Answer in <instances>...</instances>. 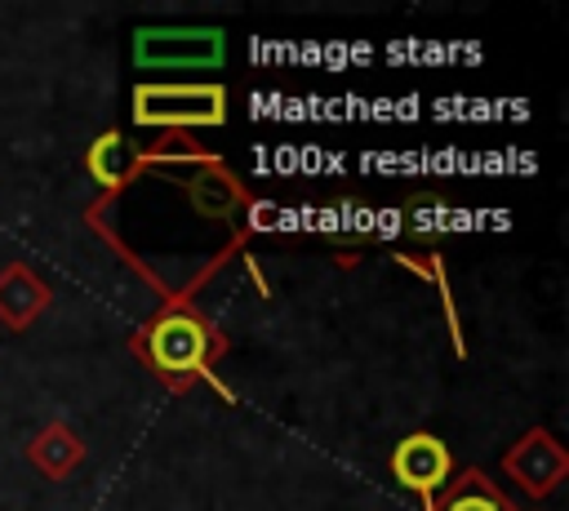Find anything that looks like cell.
<instances>
[{
	"instance_id": "obj_1",
	"label": "cell",
	"mask_w": 569,
	"mask_h": 511,
	"mask_svg": "<svg viewBox=\"0 0 569 511\" xmlns=\"http://www.w3.org/2000/svg\"><path fill=\"white\" fill-rule=\"evenodd\" d=\"M133 120L160 129L187 124H222L227 93L218 84H138L133 89Z\"/></svg>"
},
{
	"instance_id": "obj_2",
	"label": "cell",
	"mask_w": 569,
	"mask_h": 511,
	"mask_svg": "<svg viewBox=\"0 0 569 511\" xmlns=\"http://www.w3.org/2000/svg\"><path fill=\"white\" fill-rule=\"evenodd\" d=\"M133 58L147 67H213L222 62L218 27H147L133 36Z\"/></svg>"
},
{
	"instance_id": "obj_3",
	"label": "cell",
	"mask_w": 569,
	"mask_h": 511,
	"mask_svg": "<svg viewBox=\"0 0 569 511\" xmlns=\"http://www.w3.org/2000/svg\"><path fill=\"white\" fill-rule=\"evenodd\" d=\"M147 355L160 373H169L173 382L191 378V373H209L204 369V355H209V333L196 315H160L151 329H147Z\"/></svg>"
},
{
	"instance_id": "obj_4",
	"label": "cell",
	"mask_w": 569,
	"mask_h": 511,
	"mask_svg": "<svg viewBox=\"0 0 569 511\" xmlns=\"http://www.w3.org/2000/svg\"><path fill=\"white\" fill-rule=\"evenodd\" d=\"M449 449L436 440V435H405L400 444H396V453H391V475L405 484V489H413V493H422L427 498V507H431V493L449 480Z\"/></svg>"
},
{
	"instance_id": "obj_5",
	"label": "cell",
	"mask_w": 569,
	"mask_h": 511,
	"mask_svg": "<svg viewBox=\"0 0 569 511\" xmlns=\"http://www.w3.org/2000/svg\"><path fill=\"white\" fill-rule=\"evenodd\" d=\"M507 471H511L525 489H547V484L560 480V471H565V453L551 444V435L533 431V435H525V440L507 453Z\"/></svg>"
},
{
	"instance_id": "obj_6",
	"label": "cell",
	"mask_w": 569,
	"mask_h": 511,
	"mask_svg": "<svg viewBox=\"0 0 569 511\" xmlns=\"http://www.w3.org/2000/svg\"><path fill=\"white\" fill-rule=\"evenodd\" d=\"M44 302H49V289H44L27 267L13 262V267L0 275V315H4L13 329H22Z\"/></svg>"
},
{
	"instance_id": "obj_7",
	"label": "cell",
	"mask_w": 569,
	"mask_h": 511,
	"mask_svg": "<svg viewBox=\"0 0 569 511\" xmlns=\"http://www.w3.org/2000/svg\"><path fill=\"white\" fill-rule=\"evenodd\" d=\"M27 453H31V462H36L44 475H67V471H76V467H80L84 444H80L67 427H58V422H53L44 435H36V440H31V449H27Z\"/></svg>"
},
{
	"instance_id": "obj_8",
	"label": "cell",
	"mask_w": 569,
	"mask_h": 511,
	"mask_svg": "<svg viewBox=\"0 0 569 511\" xmlns=\"http://www.w3.org/2000/svg\"><path fill=\"white\" fill-rule=\"evenodd\" d=\"M142 164H147L142 156H129V151H124V138H120V133H102V138L93 142V151H89V169H93V178H98L102 187L129 182V173L142 169Z\"/></svg>"
},
{
	"instance_id": "obj_9",
	"label": "cell",
	"mask_w": 569,
	"mask_h": 511,
	"mask_svg": "<svg viewBox=\"0 0 569 511\" xmlns=\"http://www.w3.org/2000/svg\"><path fill=\"white\" fill-rule=\"evenodd\" d=\"M191 200H196L200 213H218V218H222V213L240 200V191H236V182H231L227 173H204V178L191 182Z\"/></svg>"
},
{
	"instance_id": "obj_10",
	"label": "cell",
	"mask_w": 569,
	"mask_h": 511,
	"mask_svg": "<svg viewBox=\"0 0 569 511\" xmlns=\"http://www.w3.org/2000/svg\"><path fill=\"white\" fill-rule=\"evenodd\" d=\"M449 511H498V502L485 498V493H458V498L449 502Z\"/></svg>"
}]
</instances>
